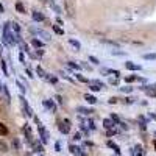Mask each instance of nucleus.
<instances>
[{"label": "nucleus", "instance_id": "nucleus-1", "mask_svg": "<svg viewBox=\"0 0 156 156\" xmlns=\"http://www.w3.org/2000/svg\"><path fill=\"white\" fill-rule=\"evenodd\" d=\"M20 41H22L20 34L12 33V28H11L9 22L5 23V27H3V42H5L6 45H14L16 42H20Z\"/></svg>", "mask_w": 156, "mask_h": 156}, {"label": "nucleus", "instance_id": "nucleus-2", "mask_svg": "<svg viewBox=\"0 0 156 156\" xmlns=\"http://www.w3.org/2000/svg\"><path fill=\"white\" fill-rule=\"evenodd\" d=\"M34 122L37 125V131H39V137H41V142L42 144H47L48 142V131L45 129V126L42 125V122L37 119V117H34Z\"/></svg>", "mask_w": 156, "mask_h": 156}, {"label": "nucleus", "instance_id": "nucleus-3", "mask_svg": "<svg viewBox=\"0 0 156 156\" xmlns=\"http://www.w3.org/2000/svg\"><path fill=\"white\" fill-rule=\"evenodd\" d=\"M58 128H59V131H61L62 134H67V133L70 131V120H69V119H64V120L59 123Z\"/></svg>", "mask_w": 156, "mask_h": 156}, {"label": "nucleus", "instance_id": "nucleus-4", "mask_svg": "<svg viewBox=\"0 0 156 156\" xmlns=\"http://www.w3.org/2000/svg\"><path fill=\"white\" fill-rule=\"evenodd\" d=\"M31 33H33V34H37V36H41V37L44 39V41H50V39H51V37H50V34H48V33H45L44 30H37V28H31Z\"/></svg>", "mask_w": 156, "mask_h": 156}, {"label": "nucleus", "instance_id": "nucleus-5", "mask_svg": "<svg viewBox=\"0 0 156 156\" xmlns=\"http://www.w3.org/2000/svg\"><path fill=\"white\" fill-rule=\"evenodd\" d=\"M20 103H22V106L25 108V111H27V115H28V117H33V109L30 108V105H28V101L25 100L23 97H20Z\"/></svg>", "mask_w": 156, "mask_h": 156}, {"label": "nucleus", "instance_id": "nucleus-6", "mask_svg": "<svg viewBox=\"0 0 156 156\" xmlns=\"http://www.w3.org/2000/svg\"><path fill=\"white\" fill-rule=\"evenodd\" d=\"M23 134L27 136V140L31 144V142H33V134H31V128H30L28 123H25V126H23Z\"/></svg>", "mask_w": 156, "mask_h": 156}, {"label": "nucleus", "instance_id": "nucleus-7", "mask_svg": "<svg viewBox=\"0 0 156 156\" xmlns=\"http://www.w3.org/2000/svg\"><path fill=\"white\" fill-rule=\"evenodd\" d=\"M125 67H126L128 70H140V69H142L139 64H134L133 61H126V62H125Z\"/></svg>", "mask_w": 156, "mask_h": 156}, {"label": "nucleus", "instance_id": "nucleus-8", "mask_svg": "<svg viewBox=\"0 0 156 156\" xmlns=\"http://www.w3.org/2000/svg\"><path fill=\"white\" fill-rule=\"evenodd\" d=\"M44 106H45L47 109H50L51 112L56 111V105L53 103V100H44Z\"/></svg>", "mask_w": 156, "mask_h": 156}, {"label": "nucleus", "instance_id": "nucleus-9", "mask_svg": "<svg viewBox=\"0 0 156 156\" xmlns=\"http://www.w3.org/2000/svg\"><path fill=\"white\" fill-rule=\"evenodd\" d=\"M103 126H105L106 129H114L115 122H114V120H111V119H105V120H103Z\"/></svg>", "mask_w": 156, "mask_h": 156}, {"label": "nucleus", "instance_id": "nucleus-10", "mask_svg": "<svg viewBox=\"0 0 156 156\" xmlns=\"http://www.w3.org/2000/svg\"><path fill=\"white\" fill-rule=\"evenodd\" d=\"M106 145H108L109 148H112V150H114L117 154H120V148H119V145H117L115 142H112V140H108V142H106Z\"/></svg>", "mask_w": 156, "mask_h": 156}, {"label": "nucleus", "instance_id": "nucleus-11", "mask_svg": "<svg viewBox=\"0 0 156 156\" xmlns=\"http://www.w3.org/2000/svg\"><path fill=\"white\" fill-rule=\"evenodd\" d=\"M70 151L75 153V154H80V156H86V154H87L86 151H81L80 147H73V145H70Z\"/></svg>", "mask_w": 156, "mask_h": 156}, {"label": "nucleus", "instance_id": "nucleus-12", "mask_svg": "<svg viewBox=\"0 0 156 156\" xmlns=\"http://www.w3.org/2000/svg\"><path fill=\"white\" fill-rule=\"evenodd\" d=\"M33 19H34V20H37V22H42V20H45L44 14H41V12H37V11H33Z\"/></svg>", "mask_w": 156, "mask_h": 156}, {"label": "nucleus", "instance_id": "nucleus-13", "mask_svg": "<svg viewBox=\"0 0 156 156\" xmlns=\"http://www.w3.org/2000/svg\"><path fill=\"white\" fill-rule=\"evenodd\" d=\"M84 100L89 103V105H95V103H97V98H95L94 95H89V94L84 95Z\"/></svg>", "mask_w": 156, "mask_h": 156}, {"label": "nucleus", "instance_id": "nucleus-14", "mask_svg": "<svg viewBox=\"0 0 156 156\" xmlns=\"http://www.w3.org/2000/svg\"><path fill=\"white\" fill-rule=\"evenodd\" d=\"M31 145H33V150H34L36 153H42V151H44V147H42L41 144H34V142H31Z\"/></svg>", "mask_w": 156, "mask_h": 156}, {"label": "nucleus", "instance_id": "nucleus-15", "mask_svg": "<svg viewBox=\"0 0 156 156\" xmlns=\"http://www.w3.org/2000/svg\"><path fill=\"white\" fill-rule=\"evenodd\" d=\"M133 156H142V145H136L133 148Z\"/></svg>", "mask_w": 156, "mask_h": 156}, {"label": "nucleus", "instance_id": "nucleus-16", "mask_svg": "<svg viewBox=\"0 0 156 156\" xmlns=\"http://www.w3.org/2000/svg\"><path fill=\"white\" fill-rule=\"evenodd\" d=\"M6 134H8V128H6V125L0 122V136H6Z\"/></svg>", "mask_w": 156, "mask_h": 156}, {"label": "nucleus", "instance_id": "nucleus-17", "mask_svg": "<svg viewBox=\"0 0 156 156\" xmlns=\"http://www.w3.org/2000/svg\"><path fill=\"white\" fill-rule=\"evenodd\" d=\"M36 73H37V76H41V78H45V76H47V73L44 72V69H42L41 66L36 67Z\"/></svg>", "mask_w": 156, "mask_h": 156}, {"label": "nucleus", "instance_id": "nucleus-18", "mask_svg": "<svg viewBox=\"0 0 156 156\" xmlns=\"http://www.w3.org/2000/svg\"><path fill=\"white\" fill-rule=\"evenodd\" d=\"M69 44H70V45H73V47H75L76 50H80V48H81V44L78 42L76 39H69Z\"/></svg>", "mask_w": 156, "mask_h": 156}, {"label": "nucleus", "instance_id": "nucleus-19", "mask_svg": "<svg viewBox=\"0 0 156 156\" xmlns=\"http://www.w3.org/2000/svg\"><path fill=\"white\" fill-rule=\"evenodd\" d=\"M89 89L92 90V92H98L100 89H103L100 84H95V83H90V86H89Z\"/></svg>", "mask_w": 156, "mask_h": 156}, {"label": "nucleus", "instance_id": "nucleus-20", "mask_svg": "<svg viewBox=\"0 0 156 156\" xmlns=\"http://www.w3.org/2000/svg\"><path fill=\"white\" fill-rule=\"evenodd\" d=\"M31 44H33V47H36V48H41V47L44 45V42H42V41H39V39H33Z\"/></svg>", "mask_w": 156, "mask_h": 156}, {"label": "nucleus", "instance_id": "nucleus-21", "mask_svg": "<svg viewBox=\"0 0 156 156\" xmlns=\"http://www.w3.org/2000/svg\"><path fill=\"white\" fill-rule=\"evenodd\" d=\"M75 76H76V80H78V81H81V83H90V81L87 80V78H86V76H83L81 73H76Z\"/></svg>", "mask_w": 156, "mask_h": 156}, {"label": "nucleus", "instance_id": "nucleus-22", "mask_svg": "<svg viewBox=\"0 0 156 156\" xmlns=\"http://www.w3.org/2000/svg\"><path fill=\"white\" fill-rule=\"evenodd\" d=\"M78 112H81V114H84V115H89V114H92L94 111H92V109H86V108H81V106H80V108H78Z\"/></svg>", "mask_w": 156, "mask_h": 156}, {"label": "nucleus", "instance_id": "nucleus-23", "mask_svg": "<svg viewBox=\"0 0 156 156\" xmlns=\"http://www.w3.org/2000/svg\"><path fill=\"white\" fill-rule=\"evenodd\" d=\"M16 9L23 14V12H25V6H23V3H22V2H16Z\"/></svg>", "mask_w": 156, "mask_h": 156}, {"label": "nucleus", "instance_id": "nucleus-24", "mask_svg": "<svg viewBox=\"0 0 156 156\" xmlns=\"http://www.w3.org/2000/svg\"><path fill=\"white\" fill-rule=\"evenodd\" d=\"M6 151H8V145L3 140H0V153H6Z\"/></svg>", "mask_w": 156, "mask_h": 156}, {"label": "nucleus", "instance_id": "nucleus-25", "mask_svg": "<svg viewBox=\"0 0 156 156\" xmlns=\"http://www.w3.org/2000/svg\"><path fill=\"white\" fill-rule=\"evenodd\" d=\"M45 78H47V80H48L51 84H56V83H58V78H56V76H53V75H47Z\"/></svg>", "mask_w": 156, "mask_h": 156}, {"label": "nucleus", "instance_id": "nucleus-26", "mask_svg": "<svg viewBox=\"0 0 156 156\" xmlns=\"http://www.w3.org/2000/svg\"><path fill=\"white\" fill-rule=\"evenodd\" d=\"M67 66H69V67H72V69H75V70H80V69H81L80 64H75V62H72V61H69V62H67Z\"/></svg>", "mask_w": 156, "mask_h": 156}, {"label": "nucleus", "instance_id": "nucleus-27", "mask_svg": "<svg viewBox=\"0 0 156 156\" xmlns=\"http://www.w3.org/2000/svg\"><path fill=\"white\" fill-rule=\"evenodd\" d=\"M136 78H137V75H129V76H125V81L126 83H133V81H136Z\"/></svg>", "mask_w": 156, "mask_h": 156}, {"label": "nucleus", "instance_id": "nucleus-28", "mask_svg": "<svg viewBox=\"0 0 156 156\" xmlns=\"http://www.w3.org/2000/svg\"><path fill=\"white\" fill-rule=\"evenodd\" d=\"M144 59H156V53H145L144 55Z\"/></svg>", "mask_w": 156, "mask_h": 156}, {"label": "nucleus", "instance_id": "nucleus-29", "mask_svg": "<svg viewBox=\"0 0 156 156\" xmlns=\"http://www.w3.org/2000/svg\"><path fill=\"white\" fill-rule=\"evenodd\" d=\"M53 30H55V33H56V34H64V30H62V28H59L58 25H53Z\"/></svg>", "mask_w": 156, "mask_h": 156}, {"label": "nucleus", "instance_id": "nucleus-30", "mask_svg": "<svg viewBox=\"0 0 156 156\" xmlns=\"http://www.w3.org/2000/svg\"><path fill=\"white\" fill-rule=\"evenodd\" d=\"M109 119H111V120H114L115 123H120V122H122V120L119 119V115H115V114H111V117H109Z\"/></svg>", "mask_w": 156, "mask_h": 156}, {"label": "nucleus", "instance_id": "nucleus-31", "mask_svg": "<svg viewBox=\"0 0 156 156\" xmlns=\"http://www.w3.org/2000/svg\"><path fill=\"white\" fill-rule=\"evenodd\" d=\"M120 90H122V92H131V90H133V87H120Z\"/></svg>", "mask_w": 156, "mask_h": 156}, {"label": "nucleus", "instance_id": "nucleus-32", "mask_svg": "<svg viewBox=\"0 0 156 156\" xmlns=\"http://www.w3.org/2000/svg\"><path fill=\"white\" fill-rule=\"evenodd\" d=\"M89 61H92L94 64H100V61H98V59H97L95 56H89Z\"/></svg>", "mask_w": 156, "mask_h": 156}, {"label": "nucleus", "instance_id": "nucleus-33", "mask_svg": "<svg viewBox=\"0 0 156 156\" xmlns=\"http://www.w3.org/2000/svg\"><path fill=\"white\" fill-rule=\"evenodd\" d=\"M111 53H112V55H117V56H120V55H123V51H119V50H111Z\"/></svg>", "mask_w": 156, "mask_h": 156}, {"label": "nucleus", "instance_id": "nucleus-34", "mask_svg": "<svg viewBox=\"0 0 156 156\" xmlns=\"http://www.w3.org/2000/svg\"><path fill=\"white\" fill-rule=\"evenodd\" d=\"M17 86L20 87V90H22V92H25V90H27V89H25V86H23L22 83H19V81H17Z\"/></svg>", "mask_w": 156, "mask_h": 156}, {"label": "nucleus", "instance_id": "nucleus-35", "mask_svg": "<svg viewBox=\"0 0 156 156\" xmlns=\"http://www.w3.org/2000/svg\"><path fill=\"white\" fill-rule=\"evenodd\" d=\"M55 150L56 151H61V144H59V142H56V144H55Z\"/></svg>", "mask_w": 156, "mask_h": 156}, {"label": "nucleus", "instance_id": "nucleus-36", "mask_svg": "<svg viewBox=\"0 0 156 156\" xmlns=\"http://www.w3.org/2000/svg\"><path fill=\"white\" fill-rule=\"evenodd\" d=\"M62 78H66V80H67V81H70V83H73V80H72V78H70L69 75H64V73H62Z\"/></svg>", "mask_w": 156, "mask_h": 156}, {"label": "nucleus", "instance_id": "nucleus-37", "mask_svg": "<svg viewBox=\"0 0 156 156\" xmlns=\"http://www.w3.org/2000/svg\"><path fill=\"white\" fill-rule=\"evenodd\" d=\"M73 139H75V140H80V139H81V134H80V133H75Z\"/></svg>", "mask_w": 156, "mask_h": 156}, {"label": "nucleus", "instance_id": "nucleus-38", "mask_svg": "<svg viewBox=\"0 0 156 156\" xmlns=\"http://www.w3.org/2000/svg\"><path fill=\"white\" fill-rule=\"evenodd\" d=\"M19 59H20L22 62L25 61V55H23V51H20V55H19Z\"/></svg>", "mask_w": 156, "mask_h": 156}, {"label": "nucleus", "instance_id": "nucleus-39", "mask_svg": "<svg viewBox=\"0 0 156 156\" xmlns=\"http://www.w3.org/2000/svg\"><path fill=\"white\" fill-rule=\"evenodd\" d=\"M109 103H111V105H112V103H117V98L115 97H111L109 98Z\"/></svg>", "mask_w": 156, "mask_h": 156}, {"label": "nucleus", "instance_id": "nucleus-40", "mask_svg": "<svg viewBox=\"0 0 156 156\" xmlns=\"http://www.w3.org/2000/svg\"><path fill=\"white\" fill-rule=\"evenodd\" d=\"M2 11H3V6H2V5H0V12H2Z\"/></svg>", "mask_w": 156, "mask_h": 156}, {"label": "nucleus", "instance_id": "nucleus-41", "mask_svg": "<svg viewBox=\"0 0 156 156\" xmlns=\"http://www.w3.org/2000/svg\"><path fill=\"white\" fill-rule=\"evenodd\" d=\"M0 90H2V86H0Z\"/></svg>", "mask_w": 156, "mask_h": 156}]
</instances>
